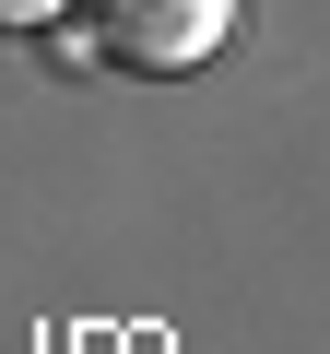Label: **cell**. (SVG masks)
Returning a JSON list of instances; mask_svg holds the SVG:
<instances>
[{
    "mask_svg": "<svg viewBox=\"0 0 330 354\" xmlns=\"http://www.w3.org/2000/svg\"><path fill=\"white\" fill-rule=\"evenodd\" d=\"M236 12L248 0H83V24H95V59H118V71H201L224 36H236Z\"/></svg>",
    "mask_w": 330,
    "mask_h": 354,
    "instance_id": "6da1fadb",
    "label": "cell"
},
{
    "mask_svg": "<svg viewBox=\"0 0 330 354\" xmlns=\"http://www.w3.org/2000/svg\"><path fill=\"white\" fill-rule=\"evenodd\" d=\"M83 0H0V36H48V24H71Z\"/></svg>",
    "mask_w": 330,
    "mask_h": 354,
    "instance_id": "7a4b0ae2",
    "label": "cell"
}]
</instances>
